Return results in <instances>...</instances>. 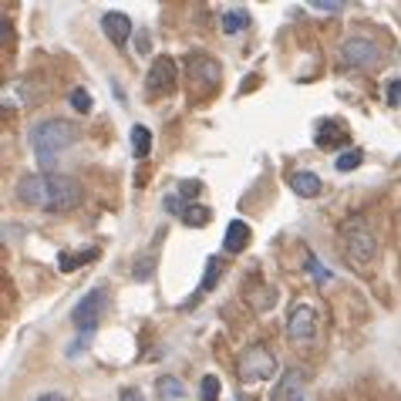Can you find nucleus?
Returning <instances> with one entry per match:
<instances>
[{
	"label": "nucleus",
	"instance_id": "f257e3e1",
	"mask_svg": "<svg viewBox=\"0 0 401 401\" xmlns=\"http://www.w3.org/2000/svg\"><path fill=\"white\" fill-rule=\"evenodd\" d=\"M17 199L34 206V209L61 213L81 199V185L68 175H58V172H37V175H24L17 183Z\"/></svg>",
	"mask_w": 401,
	"mask_h": 401
},
{
	"label": "nucleus",
	"instance_id": "f03ea898",
	"mask_svg": "<svg viewBox=\"0 0 401 401\" xmlns=\"http://www.w3.org/2000/svg\"><path fill=\"white\" fill-rule=\"evenodd\" d=\"M27 142H31V149H34V155H37V162H41V169L51 172L54 166H58V152L68 149V145L75 142V125L64 122V118H47V122H37L31 128Z\"/></svg>",
	"mask_w": 401,
	"mask_h": 401
},
{
	"label": "nucleus",
	"instance_id": "7ed1b4c3",
	"mask_svg": "<svg viewBox=\"0 0 401 401\" xmlns=\"http://www.w3.org/2000/svg\"><path fill=\"white\" fill-rule=\"evenodd\" d=\"M340 243H344V253H347V260L354 270H368L374 257H378V240H374V230H371V223L361 213L344 219V226H340Z\"/></svg>",
	"mask_w": 401,
	"mask_h": 401
},
{
	"label": "nucleus",
	"instance_id": "20e7f679",
	"mask_svg": "<svg viewBox=\"0 0 401 401\" xmlns=\"http://www.w3.org/2000/svg\"><path fill=\"white\" fill-rule=\"evenodd\" d=\"M236 374L243 385H257V381H270L277 374V357L270 354L263 344H249L243 354L236 357Z\"/></svg>",
	"mask_w": 401,
	"mask_h": 401
},
{
	"label": "nucleus",
	"instance_id": "39448f33",
	"mask_svg": "<svg viewBox=\"0 0 401 401\" xmlns=\"http://www.w3.org/2000/svg\"><path fill=\"white\" fill-rule=\"evenodd\" d=\"M101 307H105V290H101V287L88 290L75 304V310H71V321H75V327L81 331V334H94L98 317H101Z\"/></svg>",
	"mask_w": 401,
	"mask_h": 401
},
{
	"label": "nucleus",
	"instance_id": "423d86ee",
	"mask_svg": "<svg viewBox=\"0 0 401 401\" xmlns=\"http://www.w3.org/2000/svg\"><path fill=\"white\" fill-rule=\"evenodd\" d=\"M287 334L297 344H310L314 334H317V310L310 307V304H297L290 310V317H287Z\"/></svg>",
	"mask_w": 401,
	"mask_h": 401
},
{
	"label": "nucleus",
	"instance_id": "0eeeda50",
	"mask_svg": "<svg viewBox=\"0 0 401 401\" xmlns=\"http://www.w3.org/2000/svg\"><path fill=\"white\" fill-rule=\"evenodd\" d=\"M340 58H344L347 68H371V64L381 61V51L368 37H351V41H344V47H340Z\"/></svg>",
	"mask_w": 401,
	"mask_h": 401
},
{
	"label": "nucleus",
	"instance_id": "6e6552de",
	"mask_svg": "<svg viewBox=\"0 0 401 401\" xmlns=\"http://www.w3.org/2000/svg\"><path fill=\"white\" fill-rule=\"evenodd\" d=\"M175 85H179V71H175V61L172 58H155L152 71H149V81H145V88L149 94H169L175 92Z\"/></svg>",
	"mask_w": 401,
	"mask_h": 401
},
{
	"label": "nucleus",
	"instance_id": "1a4fd4ad",
	"mask_svg": "<svg viewBox=\"0 0 401 401\" xmlns=\"http://www.w3.org/2000/svg\"><path fill=\"white\" fill-rule=\"evenodd\" d=\"M101 31L111 37V44L125 47V44H128V34H132V20H128V14L109 11V14L101 17Z\"/></svg>",
	"mask_w": 401,
	"mask_h": 401
},
{
	"label": "nucleus",
	"instance_id": "9d476101",
	"mask_svg": "<svg viewBox=\"0 0 401 401\" xmlns=\"http://www.w3.org/2000/svg\"><path fill=\"white\" fill-rule=\"evenodd\" d=\"M314 142L321 145V149H334V145H344L347 142V128L334 118H324V122L317 125V132H314Z\"/></svg>",
	"mask_w": 401,
	"mask_h": 401
},
{
	"label": "nucleus",
	"instance_id": "9b49d317",
	"mask_svg": "<svg viewBox=\"0 0 401 401\" xmlns=\"http://www.w3.org/2000/svg\"><path fill=\"white\" fill-rule=\"evenodd\" d=\"M249 247V226L243 219H233L226 226V236H223V249L226 253H243Z\"/></svg>",
	"mask_w": 401,
	"mask_h": 401
},
{
	"label": "nucleus",
	"instance_id": "f8f14e48",
	"mask_svg": "<svg viewBox=\"0 0 401 401\" xmlns=\"http://www.w3.org/2000/svg\"><path fill=\"white\" fill-rule=\"evenodd\" d=\"M219 273H223V260H219V257H209V266H206V273H202V280H199V287H196V293L189 297V304H185V307H196L202 297H206V293L216 287Z\"/></svg>",
	"mask_w": 401,
	"mask_h": 401
},
{
	"label": "nucleus",
	"instance_id": "ddd939ff",
	"mask_svg": "<svg viewBox=\"0 0 401 401\" xmlns=\"http://www.w3.org/2000/svg\"><path fill=\"white\" fill-rule=\"evenodd\" d=\"M290 189L300 196V199H314V196H321V175L317 172H293L290 175Z\"/></svg>",
	"mask_w": 401,
	"mask_h": 401
},
{
	"label": "nucleus",
	"instance_id": "4468645a",
	"mask_svg": "<svg viewBox=\"0 0 401 401\" xmlns=\"http://www.w3.org/2000/svg\"><path fill=\"white\" fill-rule=\"evenodd\" d=\"M179 219H183L185 226L199 230V226H206V223L213 219V209H209V206H199V202H189V206L183 202V213H179Z\"/></svg>",
	"mask_w": 401,
	"mask_h": 401
},
{
	"label": "nucleus",
	"instance_id": "2eb2a0df",
	"mask_svg": "<svg viewBox=\"0 0 401 401\" xmlns=\"http://www.w3.org/2000/svg\"><path fill=\"white\" fill-rule=\"evenodd\" d=\"M98 260V247H88V249H78V253H61L58 257V266H61V273H71L78 266H85V263Z\"/></svg>",
	"mask_w": 401,
	"mask_h": 401
},
{
	"label": "nucleus",
	"instance_id": "dca6fc26",
	"mask_svg": "<svg viewBox=\"0 0 401 401\" xmlns=\"http://www.w3.org/2000/svg\"><path fill=\"white\" fill-rule=\"evenodd\" d=\"M155 398H162V401H179L185 398V388L179 378H172V374H162L159 381H155Z\"/></svg>",
	"mask_w": 401,
	"mask_h": 401
},
{
	"label": "nucleus",
	"instance_id": "f3484780",
	"mask_svg": "<svg viewBox=\"0 0 401 401\" xmlns=\"http://www.w3.org/2000/svg\"><path fill=\"white\" fill-rule=\"evenodd\" d=\"M249 27V11L247 7H233V11H226L223 14V31L226 34H240Z\"/></svg>",
	"mask_w": 401,
	"mask_h": 401
},
{
	"label": "nucleus",
	"instance_id": "a211bd4d",
	"mask_svg": "<svg viewBox=\"0 0 401 401\" xmlns=\"http://www.w3.org/2000/svg\"><path fill=\"white\" fill-rule=\"evenodd\" d=\"M149 149H152V132L145 125H135L132 128V152H135V159H145Z\"/></svg>",
	"mask_w": 401,
	"mask_h": 401
},
{
	"label": "nucleus",
	"instance_id": "6ab92c4d",
	"mask_svg": "<svg viewBox=\"0 0 401 401\" xmlns=\"http://www.w3.org/2000/svg\"><path fill=\"white\" fill-rule=\"evenodd\" d=\"M361 162H364V152H361V149H347V152H340L338 159H334V169L338 172H354Z\"/></svg>",
	"mask_w": 401,
	"mask_h": 401
},
{
	"label": "nucleus",
	"instance_id": "aec40b11",
	"mask_svg": "<svg viewBox=\"0 0 401 401\" xmlns=\"http://www.w3.org/2000/svg\"><path fill=\"white\" fill-rule=\"evenodd\" d=\"M297 388H300V374L283 378V385L273 391V401H293V398H300V395H297Z\"/></svg>",
	"mask_w": 401,
	"mask_h": 401
},
{
	"label": "nucleus",
	"instance_id": "412c9836",
	"mask_svg": "<svg viewBox=\"0 0 401 401\" xmlns=\"http://www.w3.org/2000/svg\"><path fill=\"white\" fill-rule=\"evenodd\" d=\"M219 378L216 374H206V378H202V385H199V395L202 398L199 401H219Z\"/></svg>",
	"mask_w": 401,
	"mask_h": 401
},
{
	"label": "nucleus",
	"instance_id": "4be33fe9",
	"mask_svg": "<svg viewBox=\"0 0 401 401\" xmlns=\"http://www.w3.org/2000/svg\"><path fill=\"white\" fill-rule=\"evenodd\" d=\"M71 109L81 111V115H88V111H92V94L85 92V88H75V92H71Z\"/></svg>",
	"mask_w": 401,
	"mask_h": 401
},
{
	"label": "nucleus",
	"instance_id": "5701e85b",
	"mask_svg": "<svg viewBox=\"0 0 401 401\" xmlns=\"http://www.w3.org/2000/svg\"><path fill=\"white\" fill-rule=\"evenodd\" d=\"M199 192H202V183H199V179H185V183L179 185V196H183V199H196Z\"/></svg>",
	"mask_w": 401,
	"mask_h": 401
},
{
	"label": "nucleus",
	"instance_id": "b1692460",
	"mask_svg": "<svg viewBox=\"0 0 401 401\" xmlns=\"http://www.w3.org/2000/svg\"><path fill=\"white\" fill-rule=\"evenodd\" d=\"M388 105H401V78L388 81Z\"/></svg>",
	"mask_w": 401,
	"mask_h": 401
},
{
	"label": "nucleus",
	"instance_id": "393cba45",
	"mask_svg": "<svg viewBox=\"0 0 401 401\" xmlns=\"http://www.w3.org/2000/svg\"><path fill=\"white\" fill-rule=\"evenodd\" d=\"M307 270H310V277H317V280H331V273H327L324 266H321V260H317V257H310V260H307Z\"/></svg>",
	"mask_w": 401,
	"mask_h": 401
},
{
	"label": "nucleus",
	"instance_id": "a878e982",
	"mask_svg": "<svg viewBox=\"0 0 401 401\" xmlns=\"http://www.w3.org/2000/svg\"><path fill=\"white\" fill-rule=\"evenodd\" d=\"M149 273H152V260L145 257V260H139V266H135V273H132V277H135V280H145Z\"/></svg>",
	"mask_w": 401,
	"mask_h": 401
},
{
	"label": "nucleus",
	"instance_id": "bb28decb",
	"mask_svg": "<svg viewBox=\"0 0 401 401\" xmlns=\"http://www.w3.org/2000/svg\"><path fill=\"white\" fill-rule=\"evenodd\" d=\"M317 14H340V4H310Z\"/></svg>",
	"mask_w": 401,
	"mask_h": 401
},
{
	"label": "nucleus",
	"instance_id": "cd10ccee",
	"mask_svg": "<svg viewBox=\"0 0 401 401\" xmlns=\"http://www.w3.org/2000/svg\"><path fill=\"white\" fill-rule=\"evenodd\" d=\"M152 47H149V31H142L139 34V54H149Z\"/></svg>",
	"mask_w": 401,
	"mask_h": 401
},
{
	"label": "nucleus",
	"instance_id": "c85d7f7f",
	"mask_svg": "<svg viewBox=\"0 0 401 401\" xmlns=\"http://www.w3.org/2000/svg\"><path fill=\"white\" fill-rule=\"evenodd\" d=\"M37 401H64L61 395H44V398H37Z\"/></svg>",
	"mask_w": 401,
	"mask_h": 401
},
{
	"label": "nucleus",
	"instance_id": "c756f323",
	"mask_svg": "<svg viewBox=\"0 0 401 401\" xmlns=\"http://www.w3.org/2000/svg\"><path fill=\"white\" fill-rule=\"evenodd\" d=\"M293 401H304V398H293Z\"/></svg>",
	"mask_w": 401,
	"mask_h": 401
}]
</instances>
